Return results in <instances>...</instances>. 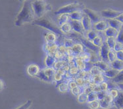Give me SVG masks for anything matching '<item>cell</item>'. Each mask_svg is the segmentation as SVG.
Returning <instances> with one entry per match:
<instances>
[{"label":"cell","instance_id":"51","mask_svg":"<svg viewBox=\"0 0 123 109\" xmlns=\"http://www.w3.org/2000/svg\"><path fill=\"white\" fill-rule=\"evenodd\" d=\"M117 58L118 60L123 61V51H118L117 52Z\"/></svg>","mask_w":123,"mask_h":109},{"label":"cell","instance_id":"16","mask_svg":"<svg viewBox=\"0 0 123 109\" xmlns=\"http://www.w3.org/2000/svg\"><path fill=\"white\" fill-rule=\"evenodd\" d=\"M92 20L90 18V17H88L87 15H86L84 16L82 20V23L83 27L84 28L85 31H90L92 30Z\"/></svg>","mask_w":123,"mask_h":109},{"label":"cell","instance_id":"32","mask_svg":"<svg viewBox=\"0 0 123 109\" xmlns=\"http://www.w3.org/2000/svg\"><path fill=\"white\" fill-rule=\"evenodd\" d=\"M104 80L103 74H98L96 76H93V82L96 85H99L102 83Z\"/></svg>","mask_w":123,"mask_h":109},{"label":"cell","instance_id":"38","mask_svg":"<svg viewBox=\"0 0 123 109\" xmlns=\"http://www.w3.org/2000/svg\"><path fill=\"white\" fill-rule=\"evenodd\" d=\"M92 41H93V44H94L95 46H98V47H101V46H102V44H103V39H102V38L99 36H98V37H96L94 40H92Z\"/></svg>","mask_w":123,"mask_h":109},{"label":"cell","instance_id":"24","mask_svg":"<svg viewBox=\"0 0 123 109\" xmlns=\"http://www.w3.org/2000/svg\"><path fill=\"white\" fill-rule=\"evenodd\" d=\"M45 65L47 67H52L56 63V58L55 56L48 55L45 58Z\"/></svg>","mask_w":123,"mask_h":109},{"label":"cell","instance_id":"58","mask_svg":"<svg viewBox=\"0 0 123 109\" xmlns=\"http://www.w3.org/2000/svg\"></svg>","mask_w":123,"mask_h":109},{"label":"cell","instance_id":"27","mask_svg":"<svg viewBox=\"0 0 123 109\" xmlns=\"http://www.w3.org/2000/svg\"><path fill=\"white\" fill-rule=\"evenodd\" d=\"M69 18H70V15L65 14H65H62V15H61L59 18L58 19V23L61 26L63 25V24H65V23H68Z\"/></svg>","mask_w":123,"mask_h":109},{"label":"cell","instance_id":"7","mask_svg":"<svg viewBox=\"0 0 123 109\" xmlns=\"http://www.w3.org/2000/svg\"><path fill=\"white\" fill-rule=\"evenodd\" d=\"M83 12L90 17L92 23L96 24V23L101 21V18L102 17L100 13L97 12L96 11L92 10V9H90L89 8H84L83 9Z\"/></svg>","mask_w":123,"mask_h":109},{"label":"cell","instance_id":"47","mask_svg":"<svg viewBox=\"0 0 123 109\" xmlns=\"http://www.w3.org/2000/svg\"><path fill=\"white\" fill-rule=\"evenodd\" d=\"M80 71L79 69H78L77 66H73L70 67L69 69V72H70V75H74V74H78V72Z\"/></svg>","mask_w":123,"mask_h":109},{"label":"cell","instance_id":"26","mask_svg":"<svg viewBox=\"0 0 123 109\" xmlns=\"http://www.w3.org/2000/svg\"><path fill=\"white\" fill-rule=\"evenodd\" d=\"M60 29L64 34H70L71 33L73 28H72V26L70 25V23H67L61 26Z\"/></svg>","mask_w":123,"mask_h":109},{"label":"cell","instance_id":"31","mask_svg":"<svg viewBox=\"0 0 123 109\" xmlns=\"http://www.w3.org/2000/svg\"><path fill=\"white\" fill-rule=\"evenodd\" d=\"M98 36H99V33H98V31L96 30H90V31H88V34H87L88 39L91 41L94 40Z\"/></svg>","mask_w":123,"mask_h":109},{"label":"cell","instance_id":"33","mask_svg":"<svg viewBox=\"0 0 123 109\" xmlns=\"http://www.w3.org/2000/svg\"><path fill=\"white\" fill-rule=\"evenodd\" d=\"M57 87L59 90L61 92H62V93H65L67 91H68V89H69V87L68 86V84H66V83H64V82L59 84Z\"/></svg>","mask_w":123,"mask_h":109},{"label":"cell","instance_id":"29","mask_svg":"<svg viewBox=\"0 0 123 109\" xmlns=\"http://www.w3.org/2000/svg\"><path fill=\"white\" fill-rule=\"evenodd\" d=\"M45 39L47 40V43H53L57 40L56 34L54 33H48L45 36Z\"/></svg>","mask_w":123,"mask_h":109},{"label":"cell","instance_id":"19","mask_svg":"<svg viewBox=\"0 0 123 109\" xmlns=\"http://www.w3.org/2000/svg\"><path fill=\"white\" fill-rule=\"evenodd\" d=\"M119 70H117L116 69H110L107 71L103 72V75H104L106 77H107L109 78L112 79L113 78H115L117 76V74L119 73Z\"/></svg>","mask_w":123,"mask_h":109},{"label":"cell","instance_id":"6","mask_svg":"<svg viewBox=\"0 0 123 109\" xmlns=\"http://www.w3.org/2000/svg\"><path fill=\"white\" fill-rule=\"evenodd\" d=\"M73 36L77 37V38H78V40L80 41L82 43V44H84L88 49L93 51V53H95L96 55H99V53H100V47L95 46L93 44V41L90 40L88 38H85L82 35H81L80 34H73Z\"/></svg>","mask_w":123,"mask_h":109},{"label":"cell","instance_id":"9","mask_svg":"<svg viewBox=\"0 0 123 109\" xmlns=\"http://www.w3.org/2000/svg\"><path fill=\"white\" fill-rule=\"evenodd\" d=\"M100 13L102 17L108 18V19H113V18H116L118 16L120 15L122 12L113 10L111 9H107L105 10L101 11Z\"/></svg>","mask_w":123,"mask_h":109},{"label":"cell","instance_id":"30","mask_svg":"<svg viewBox=\"0 0 123 109\" xmlns=\"http://www.w3.org/2000/svg\"><path fill=\"white\" fill-rule=\"evenodd\" d=\"M106 42L108 44L109 47H110L111 49H114L116 43L117 42V38H113V37H107Z\"/></svg>","mask_w":123,"mask_h":109},{"label":"cell","instance_id":"57","mask_svg":"<svg viewBox=\"0 0 123 109\" xmlns=\"http://www.w3.org/2000/svg\"><path fill=\"white\" fill-rule=\"evenodd\" d=\"M41 1H43V0H41Z\"/></svg>","mask_w":123,"mask_h":109},{"label":"cell","instance_id":"56","mask_svg":"<svg viewBox=\"0 0 123 109\" xmlns=\"http://www.w3.org/2000/svg\"><path fill=\"white\" fill-rule=\"evenodd\" d=\"M18 1H19L20 2H25L26 1H27V0H18Z\"/></svg>","mask_w":123,"mask_h":109},{"label":"cell","instance_id":"22","mask_svg":"<svg viewBox=\"0 0 123 109\" xmlns=\"http://www.w3.org/2000/svg\"><path fill=\"white\" fill-rule=\"evenodd\" d=\"M110 65L112 69H116L117 70L121 71L123 70V61L117 59L115 61H113L112 63H111Z\"/></svg>","mask_w":123,"mask_h":109},{"label":"cell","instance_id":"11","mask_svg":"<svg viewBox=\"0 0 123 109\" xmlns=\"http://www.w3.org/2000/svg\"><path fill=\"white\" fill-rule=\"evenodd\" d=\"M70 25L72 26L73 30L75 32L78 34H80L81 35H82L84 34V28L83 27L82 23L81 21H78V20H71L70 21Z\"/></svg>","mask_w":123,"mask_h":109},{"label":"cell","instance_id":"50","mask_svg":"<svg viewBox=\"0 0 123 109\" xmlns=\"http://www.w3.org/2000/svg\"><path fill=\"white\" fill-rule=\"evenodd\" d=\"M68 86L70 89H73V88H74L78 86V85L76 83V81L74 80H72V81H68Z\"/></svg>","mask_w":123,"mask_h":109},{"label":"cell","instance_id":"34","mask_svg":"<svg viewBox=\"0 0 123 109\" xmlns=\"http://www.w3.org/2000/svg\"><path fill=\"white\" fill-rule=\"evenodd\" d=\"M109 62L111 63H112L113 61H115V60L117 59V52H116L114 49H111L110 51H109Z\"/></svg>","mask_w":123,"mask_h":109},{"label":"cell","instance_id":"15","mask_svg":"<svg viewBox=\"0 0 123 109\" xmlns=\"http://www.w3.org/2000/svg\"><path fill=\"white\" fill-rule=\"evenodd\" d=\"M107 22L109 23V25L110 27H112L113 28H115L117 30H120L121 28L123 27V24L116 18H113V19H108Z\"/></svg>","mask_w":123,"mask_h":109},{"label":"cell","instance_id":"49","mask_svg":"<svg viewBox=\"0 0 123 109\" xmlns=\"http://www.w3.org/2000/svg\"><path fill=\"white\" fill-rule=\"evenodd\" d=\"M72 92H73V93L74 94L75 96H78V95L81 93L80 87L77 86L76 87H74V88L72 89Z\"/></svg>","mask_w":123,"mask_h":109},{"label":"cell","instance_id":"21","mask_svg":"<svg viewBox=\"0 0 123 109\" xmlns=\"http://www.w3.org/2000/svg\"><path fill=\"white\" fill-rule=\"evenodd\" d=\"M119 31L116 30L115 28H113L112 27H109L105 31V36L107 37H113V38H116L117 37Z\"/></svg>","mask_w":123,"mask_h":109},{"label":"cell","instance_id":"48","mask_svg":"<svg viewBox=\"0 0 123 109\" xmlns=\"http://www.w3.org/2000/svg\"><path fill=\"white\" fill-rule=\"evenodd\" d=\"M99 85V87H100V89L101 91H106L108 89V84L105 82V81H103L102 83H101Z\"/></svg>","mask_w":123,"mask_h":109},{"label":"cell","instance_id":"14","mask_svg":"<svg viewBox=\"0 0 123 109\" xmlns=\"http://www.w3.org/2000/svg\"><path fill=\"white\" fill-rule=\"evenodd\" d=\"M93 66H98V68H99L103 72L107 71V70L111 69V66L109 64L103 61H96L95 63H93Z\"/></svg>","mask_w":123,"mask_h":109},{"label":"cell","instance_id":"41","mask_svg":"<svg viewBox=\"0 0 123 109\" xmlns=\"http://www.w3.org/2000/svg\"><path fill=\"white\" fill-rule=\"evenodd\" d=\"M109 93V91L107 90L106 91H100L97 93V95H98V99L99 101H101Z\"/></svg>","mask_w":123,"mask_h":109},{"label":"cell","instance_id":"5","mask_svg":"<svg viewBox=\"0 0 123 109\" xmlns=\"http://www.w3.org/2000/svg\"><path fill=\"white\" fill-rule=\"evenodd\" d=\"M56 74V70L53 67H47L46 69L40 70L36 77L45 81H54V76Z\"/></svg>","mask_w":123,"mask_h":109},{"label":"cell","instance_id":"1","mask_svg":"<svg viewBox=\"0 0 123 109\" xmlns=\"http://www.w3.org/2000/svg\"><path fill=\"white\" fill-rule=\"evenodd\" d=\"M35 16L32 3L27 0L25 2L22 9L16 17L15 25L21 26L26 23H32L35 20Z\"/></svg>","mask_w":123,"mask_h":109},{"label":"cell","instance_id":"28","mask_svg":"<svg viewBox=\"0 0 123 109\" xmlns=\"http://www.w3.org/2000/svg\"><path fill=\"white\" fill-rule=\"evenodd\" d=\"M111 81L115 84H120L123 83V70L119 72V73L117 74V76L111 79Z\"/></svg>","mask_w":123,"mask_h":109},{"label":"cell","instance_id":"4","mask_svg":"<svg viewBox=\"0 0 123 109\" xmlns=\"http://www.w3.org/2000/svg\"><path fill=\"white\" fill-rule=\"evenodd\" d=\"M84 8H85V5L82 3L74 2L59 8L57 11H55V15H62V14H65V13L70 15L76 11H83Z\"/></svg>","mask_w":123,"mask_h":109},{"label":"cell","instance_id":"25","mask_svg":"<svg viewBox=\"0 0 123 109\" xmlns=\"http://www.w3.org/2000/svg\"><path fill=\"white\" fill-rule=\"evenodd\" d=\"M75 64H76V66L80 70H84L86 69V65L84 63V61L80 57H78L75 59Z\"/></svg>","mask_w":123,"mask_h":109},{"label":"cell","instance_id":"43","mask_svg":"<svg viewBox=\"0 0 123 109\" xmlns=\"http://www.w3.org/2000/svg\"><path fill=\"white\" fill-rule=\"evenodd\" d=\"M118 89L117 88H111L109 89V94L113 97V99L118 95Z\"/></svg>","mask_w":123,"mask_h":109},{"label":"cell","instance_id":"39","mask_svg":"<svg viewBox=\"0 0 123 109\" xmlns=\"http://www.w3.org/2000/svg\"><path fill=\"white\" fill-rule=\"evenodd\" d=\"M89 107L91 109H98L100 107V103L99 100L89 103Z\"/></svg>","mask_w":123,"mask_h":109},{"label":"cell","instance_id":"23","mask_svg":"<svg viewBox=\"0 0 123 109\" xmlns=\"http://www.w3.org/2000/svg\"><path fill=\"white\" fill-rule=\"evenodd\" d=\"M72 53L74 55H81L83 51V46L81 43L74 44L71 47Z\"/></svg>","mask_w":123,"mask_h":109},{"label":"cell","instance_id":"8","mask_svg":"<svg viewBox=\"0 0 123 109\" xmlns=\"http://www.w3.org/2000/svg\"><path fill=\"white\" fill-rule=\"evenodd\" d=\"M111 49L109 47L108 44L106 41H103L102 46H101L100 47V53H99V56L101 57V58L102 59V61L106 63H110L109 60V53Z\"/></svg>","mask_w":123,"mask_h":109},{"label":"cell","instance_id":"40","mask_svg":"<svg viewBox=\"0 0 123 109\" xmlns=\"http://www.w3.org/2000/svg\"><path fill=\"white\" fill-rule=\"evenodd\" d=\"M63 44L67 48H70L74 45V41L72 39H64Z\"/></svg>","mask_w":123,"mask_h":109},{"label":"cell","instance_id":"45","mask_svg":"<svg viewBox=\"0 0 123 109\" xmlns=\"http://www.w3.org/2000/svg\"><path fill=\"white\" fill-rule=\"evenodd\" d=\"M117 41L118 42L123 43V27L121 28V30H119L118 36L117 37Z\"/></svg>","mask_w":123,"mask_h":109},{"label":"cell","instance_id":"12","mask_svg":"<svg viewBox=\"0 0 123 109\" xmlns=\"http://www.w3.org/2000/svg\"><path fill=\"white\" fill-rule=\"evenodd\" d=\"M113 105L117 109H123V90L118 89V95L113 99Z\"/></svg>","mask_w":123,"mask_h":109},{"label":"cell","instance_id":"13","mask_svg":"<svg viewBox=\"0 0 123 109\" xmlns=\"http://www.w3.org/2000/svg\"><path fill=\"white\" fill-rule=\"evenodd\" d=\"M94 28H95V30H98V32L105 31L109 28V23L107 21L101 20L95 24Z\"/></svg>","mask_w":123,"mask_h":109},{"label":"cell","instance_id":"2","mask_svg":"<svg viewBox=\"0 0 123 109\" xmlns=\"http://www.w3.org/2000/svg\"><path fill=\"white\" fill-rule=\"evenodd\" d=\"M32 24L34 25H36L38 26H40V27L46 28L47 30L51 31L53 33L57 34L59 36L64 35V33L61 30L60 28L53 22V20L47 18V17H43L40 18L35 19L34 20Z\"/></svg>","mask_w":123,"mask_h":109},{"label":"cell","instance_id":"3","mask_svg":"<svg viewBox=\"0 0 123 109\" xmlns=\"http://www.w3.org/2000/svg\"><path fill=\"white\" fill-rule=\"evenodd\" d=\"M33 10L34 11L36 17L38 18H40L44 17L48 11L52 10V7L49 3L45 2L44 1L35 0L32 3Z\"/></svg>","mask_w":123,"mask_h":109},{"label":"cell","instance_id":"36","mask_svg":"<svg viewBox=\"0 0 123 109\" xmlns=\"http://www.w3.org/2000/svg\"><path fill=\"white\" fill-rule=\"evenodd\" d=\"M98 100V95H97V93L92 91L90 93H89L88 95V103H91V102H93L94 101Z\"/></svg>","mask_w":123,"mask_h":109},{"label":"cell","instance_id":"53","mask_svg":"<svg viewBox=\"0 0 123 109\" xmlns=\"http://www.w3.org/2000/svg\"><path fill=\"white\" fill-rule=\"evenodd\" d=\"M116 19H117V20H118L119 21H121V23L123 24V13H122L120 15L118 16V17L116 18Z\"/></svg>","mask_w":123,"mask_h":109},{"label":"cell","instance_id":"10","mask_svg":"<svg viewBox=\"0 0 123 109\" xmlns=\"http://www.w3.org/2000/svg\"><path fill=\"white\" fill-rule=\"evenodd\" d=\"M113 101V97L108 93L104 99L99 101L100 107L104 109H109V108H111L113 106H114Z\"/></svg>","mask_w":123,"mask_h":109},{"label":"cell","instance_id":"35","mask_svg":"<svg viewBox=\"0 0 123 109\" xmlns=\"http://www.w3.org/2000/svg\"><path fill=\"white\" fill-rule=\"evenodd\" d=\"M90 72L92 76H96L98 74H103V71L96 66H92V68L90 70Z\"/></svg>","mask_w":123,"mask_h":109},{"label":"cell","instance_id":"20","mask_svg":"<svg viewBox=\"0 0 123 109\" xmlns=\"http://www.w3.org/2000/svg\"><path fill=\"white\" fill-rule=\"evenodd\" d=\"M85 15V13H82L81 11H76L74 13H72L70 15V18L73 20H78L81 21L82 20L84 16Z\"/></svg>","mask_w":123,"mask_h":109},{"label":"cell","instance_id":"37","mask_svg":"<svg viewBox=\"0 0 123 109\" xmlns=\"http://www.w3.org/2000/svg\"><path fill=\"white\" fill-rule=\"evenodd\" d=\"M88 101V94L86 93H81L78 96V101L80 103H83L87 102Z\"/></svg>","mask_w":123,"mask_h":109},{"label":"cell","instance_id":"18","mask_svg":"<svg viewBox=\"0 0 123 109\" xmlns=\"http://www.w3.org/2000/svg\"><path fill=\"white\" fill-rule=\"evenodd\" d=\"M28 74L31 76H36L40 72V68L37 64H30L27 69Z\"/></svg>","mask_w":123,"mask_h":109},{"label":"cell","instance_id":"44","mask_svg":"<svg viewBox=\"0 0 123 109\" xmlns=\"http://www.w3.org/2000/svg\"><path fill=\"white\" fill-rule=\"evenodd\" d=\"M74 81H76V83L77 84L78 86H84L85 85V82L86 80H84V79L83 78H81V77H79L78 76L77 78H76L74 80Z\"/></svg>","mask_w":123,"mask_h":109},{"label":"cell","instance_id":"55","mask_svg":"<svg viewBox=\"0 0 123 109\" xmlns=\"http://www.w3.org/2000/svg\"><path fill=\"white\" fill-rule=\"evenodd\" d=\"M117 86L119 87V89L123 90V83H120V84H116Z\"/></svg>","mask_w":123,"mask_h":109},{"label":"cell","instance_id":"42","mask_svg":"<svg viewBox=\"0 0 123 109\" xmlns=\"http://www.w3.org/2000/svg\"><path fill=\"white\" fill-rule=\"evenodd\" d=\"M32 104V100H28L25 104H23V105H21L16 109H29Z\"/></svg>","mask_w":123,"mask_h":109},{"label":"cell","instance_id":"46","mask_svg":"<svg viewBox=\"0 0 123 109\" xmlns=\"http://www.w3.org/2000/svg\"><path fill=\"white\" fill-rule=\"evenodd\" d=\"M114 50L116 52H118V51H123V43H120V42H117L114 47Z\"/></svg>","mask_w":123,"mask_h":109},{"label":"cell","instance_id":"17","mask_svg":"<svg viewBox=\"0 0 123 109\" xmlns=\"http://www.w3.org/2000/svg\"><path fill=\"white\" fill-rule=\"evenodd\" d=\"M48 45L46 46V51L48 52V55L55 56L56 53L58 50V46L55 43H47Z\"/></svg>","mask_w":123,"mask_h":109},{"label":"cell","instance_id":"52","mask_svg":"<svg viewBox=\"0 0 123 109\" xmlns=\"http://www.w3.org/2000/svg\"><path fill=\"white\" fill-rule=\"evenodd\" d=\"M82 58L83 59V61H86V62H87V61H90L91 60L90 55H88V54H84V55L82 56Z\"/></svg>","mask_w":123,"mask_h":109},{"label":"cell","instance_id":"54","mask_svg":"<svg viewBox=\"0 0 123 109\" xmlns=\"http://www.w3.org/2000/svg\"><path fill=\"white\" fill-rule=\"evenodd\" d=\"M4 89V83L2 80H0V91H2Z\"/></svg>","mask_w":123,"mask_h":109}]
</instances>
